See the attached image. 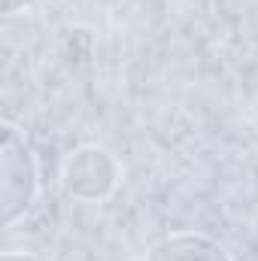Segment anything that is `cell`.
<instances>
[{
  "mask_svg": "<svg viewBox=\"0 0 258 261\" xmlns=\"http://www.w3.org/2000/svg\"><path fill=\"white\" fill-rule=\"evenodd\" d=\"M28 3H31V0H3V12H6V15H9V12H18V9L28 6Z\"/></svg>",
  "mask_w": 258,
  "mask_h": 261,
  "instance_id": "obj_4",
  "label": "cell"
},
{
  "mask_svg": "<svg viewBox=\"0 0 258 261\" xmlns=\"http://www.w3.org/2000/svg\"><path fill=\"white\" fill-rule=\"evenodd\" d=\"M37 195V164L31 146L15 125L3 122L0 140V197H3V225L21 219Z\"/></svg>",
  "mask_w": 258,
  "mask_h": 261,
  "instance_id": "obj_1",
  "label": "cell"
},
{
  "mask_svg": "<svg viewBox=\"0 0 258 261\" xmlns=\"http://www.w3.org/2000/svg\"><path fill=\"white\" fill-rule=\"evenodd\" d=\"M149 261H231V255L222 243L194 231H183L161 240L149 252Z\"/></svg>",
  "mask_w": 258,
  "mask_h": 261,
  "instance_id": "obj_2",
  "label": "cell"
},
{
  "mask_svg": "<svg viewBox=\"0 0 258 261\" xmlns=\"http://www.w3.org/2000/svg\"><path fill=\"white\" fill-rule=\"evenodd\" d=\"M0 261H46V258H37V255H28V252H3Z\"/></svg>",
  "mask_w": 258,
  "mask_h": 261,
  "instance_id": "obj_3",
  "label": "cell"
}]
</instances>
